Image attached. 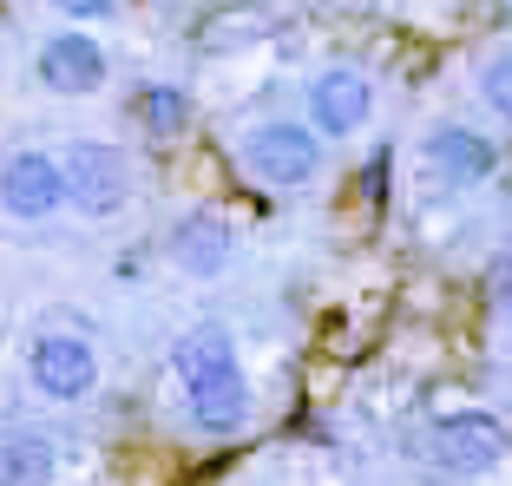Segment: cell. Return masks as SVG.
I'll use <instances>...</instances> for the list:
<instances>
[{
	"label": "cell",
	"mask_w": 512,
	"mask_h": 486,
	"mask_svg": "<svg viewBox=\"0 0 512 486\" xmlns=\"http://www.w3.org/2000/svg\"><path fill=\"white\" fill-rule=\"evenodd\" d=\"M171 375L184 388V408L204 434H243L250 427V375H243L237 335L224 322H197L171 342Z\"/></svg>",
	"instance_id": "6da1fadb"
},
{
	"label": "cell",
	"mask_w": 512,
	"mask_h": 486,
	"mask_svg": "<svg viewBox=\"0 0 512 486\" xmlns=\"http://www.w3.org/2000/svg\"><path fill=\"white\" fill-rule=\"evenodd\" d=\"M237 165L263 191H302L322 178V132L309 119H256L237 138Z\"/></svg>",
	"instance_id": "7a4b0ae2"
},
{
	"label": "cell",
	"mask_w": 512,
	"mask_h": 486,
	"mask_svg": "<svg viewBox=\"0 0 512 486\" xmlns=\"http://www.w3.org/2000/svg\"><path fill=\"white\" fill-rule=\"evenodd\" d=\"M60 171H66V204L86 224H112L132 204V165H125V152L106 145V138H73L60 152Z\"/></svg>",
	"instance_id": "3957f363"
},
{
	"label": "cell",
	"mask_w": 512,
	"mask_h": 486,
	"mask_svg": "<svg viewBox=\"0 0 512 486\" xmlns=\"http://www.w3.org/2000/svg\"><path fill=\"white\" fill-rule=\"evenodd\" d=\"M421 447L440 473H467L473 480V473H493L499 460L512 454V427L486 408H453V414H440V421H427Z\"/></svg>",
	"instance_id": "277c9868"
},
{
	"label": "cell",
	"mask_w": 512,
	"mask_h": 486,
	"mask_svg": "<svg viewBox=\"0 0 512 486\" xmlns=\"http://www.w3.org/2000/svg\"><path fill=\"white\" fill-rule=\"evenodd\" d=\"M421 171L440 191H473V184H486L499 171V145L467 119H440L421 138Z\"/></svg>",
	"instance_id": "5b68a950"
},
{
	"label": "cell",
	"mask_w": 512,
	"mask_h": 486,
	"mask_svg": "<svg viewBox=\"0 0 512 486\" xmlns=\"http://www.w3.org/2000/svg\"><path fill=\"white\" fill-rule=\"evenodd\" d=\"M27 381L46 401L73 408V401H86L99 388V349H92L86 335L46 329V335H33V349H27Z\"/></svg>",
	"instance_id": "8992f818"
},
{
	"label": "cell",
	"mask_w": 512,
	"mask_h": 486,
	"mask_svg": "<svg viewBox=\"0 0 512 486\" xmlns=\"http://www.w3.org/2000/svg\"><path fill=\"white\" fill-rule=\"evenodd\" d=\"M33 73H40L46 92H60V99H92V92L112 79V60H106V46L92 40L86 27H60V33L40 40Z\"/></svg>",
	"instance_id": "52a82bcc"
},
{
	"label": "cell",
	"mask_w": 512,
	"mask_h": 486,
	"mask_svg": "<svg viewBox=\"0 0 512 486\" xmlns=\"http://www.w3.org/2000/svg\"><path fill=\"white\" fill-rule=\"evenodd\" d=\"M302 106H309V125L322 138H355L375 119V79L362 66H322L302 92Z\"/></svg>",
	"instance_id": "ba28073f"
},
{
	"label": "cell",
	"mask_w": 512,
	"mask_h": 486,
	"mask_svg": "<svg viewBox=\"0 0 512 486\" xmlns=\"http://www.w3.org/2000/svg\"><path fill=\"white\" fill-rule=\"evenodd\" d=\"M66 204V171L53 152H14L0 165V211L14 224H46Z\"/></svg>",
	"instance_id": "9c48e42d"
},
{
	"label": "cell",
	"mask_w": 512,
	"mask_h": 486,
	"mask_svg": "<svg viewBox=\"0 0 512 486\" xmlns=\"http://www.w3.org/2000/svg\"><path fill=\"white\" fill-rule=\"evenodd\" d=\"M165 250H171V263H178L184 276H197V283H217V276L237 263V230H230L217 211H184L178 224H171Z\"/></svg>",
	"instance_id": "30bf717a"
},
{
	"label": "cell",
	"mask_w": 512,
	"mask_h": 486,
	"mask_svg": "<svg viewBox=\"0 0 512 486\" xmlns=\"http://www.w3.org/2000/svg\"><path fill=\"white\" fill-rule=\"evenodd\" d=\"M60 480V441L40 427H7L0 434V486H53Z\"/></svg>",
	"instance_id": "8fae6325"
},
{
	"label": "cell",
	"mask_w": 512,
	"mask_h": 486,
	"mask_svg": "<svg viewBox=\"0 0 512 486\" xmlns=\"http://www.w3.org/2000/svg\"><path fill=\"white\" fill-rule=\"evenodd\" d=\"M132 119L145 125L151 138H178L184 125H191V99H184V86H138V99H132Z\"/></svg>",
	"instance_id": "7c38bea8"
},
{
	"label": "cell",
	"mask_w": 512,
	"mask_h": 486,
	"mask_svg": "<svg viewBox=\"0 0 512 486\" xmlns=\"http://www.w3.org/2000/svg\"><path fill=\"white\" fill-rule=\"evenodd\" d=\"M473 86H480V106L493 112L499 125H512V46L486 53V60H480V73H473Z\"/></svg>",
	"instance_id": "4fadbf2b"
},
{
	"label": "cell",
	"mask_w": 512,
	"mask_h": 486,
	"mask_svg": "<svg viewBox=\"0 0 512 486\" xmlns=\"http://www.w3.org/2000/svg\"><path fill=\"white\" fill-rule=\"evenodd\" d=\"M486 303H493L499 322H512V257H499L493 270H486Z\"/></svg>",
	"instance_id": "5bb4252c"
},
{
	"label": "cell",
	"mask_w": 512,
	"mask_h": 486,
	"mask_svg": "<svg viewBox=\"0 0 512 486\" xmlns=\"http://www.w3.org/2000/svg\"><path fill=\"white\" fill-rule=\"evenodd\" d=\"M60 20H73V27H86V20H112L119 14V0H46Z\"/></svg>",
	"instance_id": "9a60e30c"
}]
</instances>
